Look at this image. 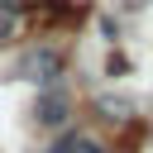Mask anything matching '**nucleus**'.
Masks as SVG:
<instances>
[{
    "mask_svg": "<svg viewBox=\"0 0 153 153\" xmlns=\"http://www.w3.org/2000/svg\"><path fill=\"white\" fill-rule=\"evenodd\" d=\"M62 72H67V57H62L57 48H48V43H38V48H29V53L19 57V67H14V76H24V81H33L38 91H53V86L62 81Z\"/></svg>",
    "mask_w": 153,
    "mask_h": 153,
    "instance_id": "nucleus-1",
    "label": "nucleus"
},
{
    "mask_svg": "<svg viewBox=\"0 0 153 153\" xmlns=\"http://www.w3.org/2000/svg\"><path fill=\"white\" fill-rule=\"evenodd\" d=\"M67 115H72V96H67L62 86H53V91H38V100H33V120H38V124H48V129H62V124H67Z\"/></svg>",
    "mask_w": 153,
    "mask_h": 153,
    "instance_id": "nucleus-2",
    "label": "nucleus"
},
{
    "mask_svg": "<svg viewBox=\"0 0 153 153\" xmlns=\"http://www.w3.org/2000/svg\"><path fill=\"white\" fill-rule=\"evenodd\" d=\"M24 5L29 0H0V43H10L24 24Z\"/></svg>",
    "mask_w": 153,
    "mask_h": 153,
    "instance_id": "nucleus-3",
    "label": "nucleus"
},
{
    "mask_svg": "<svg viewBox=\"0 0 153 153\" xmlns=\"http://www.w3.org/2000/svg\"><path fill=\"white\" fill-rule=\"evenodd\" d=\"M96 110H100L105 120H129V110H134V105H129L124 96H100V100H96Z\"/></svg>",
    "mask_w": 153,
    "mask_h": 153,
    "instance_id": "nucleus-4",
    "label": "nucleus"
},
{
    "mask_svg": "<svg viewBox=\"0 0 153 153\" xmlns=\"http://www.w3.org/2000/svg\"><path fill=\"white\" fill-rule=\"evenodd\" d=\"M72 143H76V134H62L57 143H48V148H38V153H72Z\"/></svg>",
    "mask_w": 153,
    "mask_h": 153,
    "instance_id": "nucleus-5",
    "label": "nucleus"
},
{
    "mask_svg": "<svg viewBox=\"0 0 153 153\" xmlns=\"http://www.w3.org/2000/svg\"><path fill=\"white\" fill-rule=\"evenodd\" d=\"M72 153H110V148H105V143H96V139H76V143H72Z\"/></svg>",
    "mask_w": 153,
    "mask_h": 153,
    "instance_id": "nucleus-6",
    "label": "nucleus"
}]
</instances>
